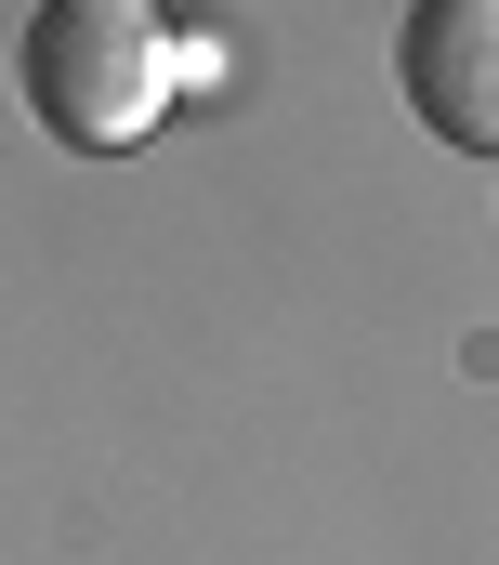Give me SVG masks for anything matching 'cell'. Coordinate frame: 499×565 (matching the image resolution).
Masks as SVG:
<instances>
[{
  "mask_svg": "<svg viewBox=\"0 0 499 565\" xmlns=\"http://www.w3.org/2000/svg\"><path fill=\"white\" fill-rule=\"evenodd\" d=\"M394 93L407 119L460 158H499V0H407L394 26Z\"/></svg>",
  "mask_w": 499,
  "mask_h": 565,
  "instance_id": "7a4b0ae2",
  "label": "cell"
},
{
  "mask_svg": "<svg viewBox=\"0 0 499 565\" xmlns=\"http://www.w3.org/2000/svg\"><path fill=\"white\" fill-rule=\"evenodd\" d=\"M184 53H171V13L158 0H40L26 40H13V93L26 119L79 158H119V145L158 132Z\"/></svg>",
  "mask_w": 499,
  "mask_h": 565,
  "instance_id": "6da1fadb",
  "label": "cell"
}]
</instances>
